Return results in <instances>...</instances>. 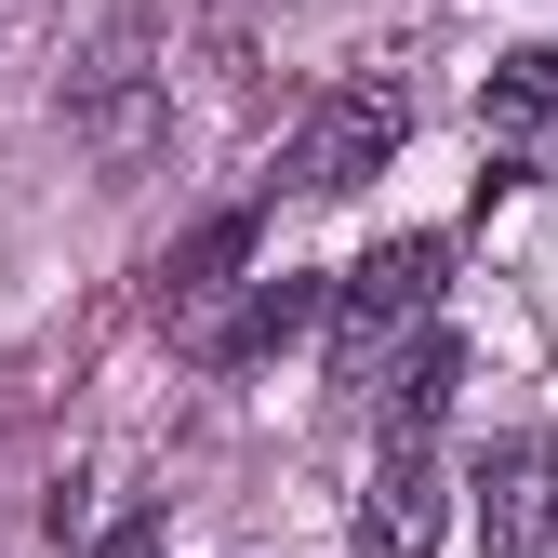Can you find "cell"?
<instances>
[{"mask_svg": "<svg viewBox=\"0 0 558 558\" xmlns=\"http://www.w3.org/2000/svg\"><path fill=\"white\" fill-rule=\"evenodd\" d=\"M160 120H173V66H160V14H120L81 66H66V133H81V160L133 173L160 147Z\"/></svg>", "mask_w": 558, "mask_h": 558, "instance_id": "cell-1", "label": "cell"}, {"mask_svg": "<svg viewBox=\"0 0 558 558\" xmlns=\"http://www.w3.org/2000/svg\"><path fill=\"white\" fill-rule=\"evenodd\" d=\"M439 266H452V240H386V253L345 266V293H332V386H386V345L426 332Z\"/></svg>", "mask_w": 558, "mask_h": 558, "instance_id": "cell-2", "label": "cell"}, {"mask_svg": "<svg viewBox=\"0 0 558 558\" xmlns=\"http://www.w3.org/2000/svg\"><path fill=\"white\" fill-rule=\"evenodd\" d=\"M399 133H412V94H399V81H345V94H319L306 147H293V186H319V199L373 186V173L399 160Z\"/></svg>", "mask_w": 558, "mask_h": 558, "instance_id": "cell-3", "label": "cell"}, {"mask_svg": "<svg viewBox=\"0 0 558 558\" xmlns=\"http://www.w3.org/2000/svg\"><path fill=\"white\" fill-rule=\"evenodd\" d=\"M545 545H558V452L493 439L478 452V558H545Z\"/></svg>", "mask_w": 558, "mask_h": 558, "instance_id": "cell-4", "label": "cell"}, {"mask_svg": "<svg viewBox=\"0 0 558 558\" xmlns=\"http://www.w3.org/2000/svg\"><path fill=\"white\" fill-rule=\"evenodd\" d=\"M360 532H373V558H426V545H439V452H426V439H386V452H373Z\"/></svg>", "mask_w": 558, "mask_h": 558, "instance_id": "cell-5", "label": "cell"}, {"mask_svg": "<svg viewBox=\"0 0 558 558\" xmlns=\"http://www.w3.org/2000/svg\"><path fill=\"white\" fill-rule=\"evenodd\" d=\"M452 386H465V345H452V332H412L399 360H386V439H439Z\"/></svg>", "mask_w": 558, "mask_h": 558, "instance_id": "cell-6", "label": "cell"}, {"mask_svg": "<svg viewBox=\"0 0 558 558\" xmlns=\"http://www.w3.org/2000/svg\"><path fill=\"white\" fill-rule=\"evenodd\" d=\"M319 306H332V293H319V279H293V266H279V279H253V306L214 332V360H266V345H293Z\"/></svg>", "mask_w": 558, "mask_h": 558, "instance_id": "cell-7", "label": "cell"}, {"mask_svg": "<svg viewBox=\"0 0 558 558\" xmlns=\"http://www.w3.org/2000/svg\"><path fill=\"white\" fill-rule=\"evenodd\" d=\"M240 253H253V214H214V227H199L186 253H160V319H173V306H214Z\"/></svg>", "mask_w": 558, "mask_h": 558, "instance_id": "cell-8", "label": "cell"}, {"mask_svg": "<svg viewBox=\"0 0 558 558\" xmlns=\"http://www.w3.org/2000/svg\"><path fill=\"white\" fill-rule=\"evenodd\" d=\"M478 120L493 133H545L558 120V53H506L493 81H478Z\"/></svg>", "mask_w": 558, "mask_h": 558, "instance_id": "cell-9", "label": "cell"}, {"mask_svg": "<svg viewBox=\"0 0 558 558\" xmlns=\"http://www.w3.org/2000/svg\"><path fill=\"white\" fill-rule=\"evenodd\" d=\"M94 558H160V519H120V532H94Z\"/></svg>", "mask_w": 558, "mask_h": 558, "instance_id": "cell-10", "label": "cell"}]
</instances>
